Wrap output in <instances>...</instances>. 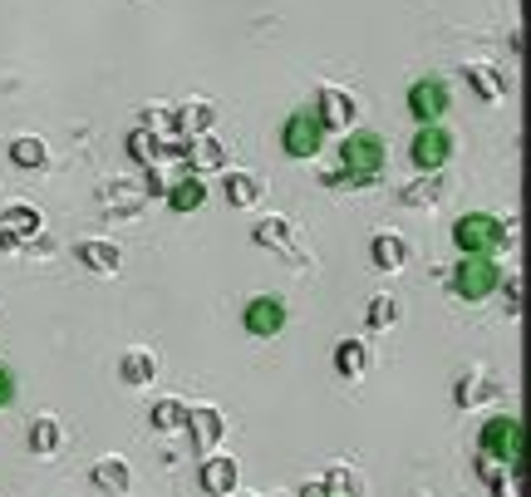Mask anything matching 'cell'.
Instances as JSON below:
<instances>
[{"mask_svg":"<svg viewBox=\"0 0 531 497\" xmlns=\"http://www.w3.org/2000/svg\"><path fill=\"white\" fill-rule=\"evenodd\" d=\"M128 148H133V158H138V163H148V168L158 163V143L148 148V128H138V133L128 138Z\"/></svg>","mask_w":531,"mask_h":497,"instance_id":"29","label":"cell"},{"mask_svg":"<svg viewBox=\"0 0 531 497\" xmlns=\"http://www.w3.org/2000/svg\"><path fill=\"white\" fill-rule=\"evenodd\" d=\"M246 330H251L256 340L281 335V330H286V301H281V296H256V301L246 306Z\"/></svg>","mask_w":531,"mask_h":497,"instance_id":"9","label":"cell"},{"mask_svg":"<svg viewBox=\"0 0 531 497\" xmlns=\"http://www.w3.org/2000/svg\"><path fill=\"white\" fill-rule=\"evenodd\" d=\"M79 261H84L89 271H99V276H114L123 256H118L114 242H79Z\"/></svg>","mask_w":531,"mask_h":497,"instance_id":"17","label":"cell"},{"mask_svg":"<svg viewBox=\"0 0 531 497\" xmlns=\"http://www.w3.org/2000/svg\"><path fill=\"white\" fill-rule=\"evenodd\" d=\"M507 311H512V315L522 311V276H512V281H507Z\"/></svg>","mask_w":531,"mask_h":497,"instance_id":"32","label":"cell"},{"mask_svg":"<svg viewBox=\"0 0 531 497\" xmlns=\"http://www.w3.org/2000/svg\"><path fill=\"white\" fill-rule=\"evenodd\" d=\"M497 286H502L497 256H463V261L453 266V291H458L463 301H487Z\"/></svg>","mask_w":531,"mask_h":497,"instance_id":"4","label":"cell"},{"mask_svg":"<svg viewBox=\"0 0 531 497\" xmlns=\"http://www.w3.org/2000/svg\"><path fill=\"white\" fill-rule=\"evenodd\" d=\"M315 119H320V128L330 133H350V119H354V99L345 94V89H320V109H315Z\"/></svg>","mask_w":531,"mask_h":497,"instance_id":"10","label":"cell"},{"mask_svg":"<svg viewBox=\"0 0 531 497\" xmlns=\"http://www.w3.org/2000/svg\"><path fill=\"white\" fill-rule=\"evenodd\" d=\"M163 197H168V207H173V212H197V207L207 202V183H202L197 173H187V178H177Z\"/></svg>","mask_w":531,"mask_h":497,"instance_id":"15","label":"cell"},{"mask_svg":"<svg viewBox=\"0 0 531 497\" xmlns=\"http://www.w3.org/2000/svg\"><path fill=\"white\" fill-rule=\"evenodd\" d=\"M409 114L418 119V128L438 124L448 114V84L443 79H413L409 84Z\"/></svg>","mask_w":531,"mask_h":497,"instance_id":"7","label":"cell"},{"mask_svg":"<svg viewBox=\"0 0 531 497\" xmlns=\"http://www.w3.org/2000/svg\"><path fill=\"white\" fill-rule=\"evenodd\" d=\"M522 453H527V429H522L517 414H492V419L482 424V458H492V463L522 473Z\"/></svg>","mask_w":531,"mask_h":497,"instance_id":"2","label":"cell"},{"mask_svg":"<svg viewBox=\"0 0 531 497\" xmlns=\"http://www.w3.org/2000/svg\"><path fill=\"white\" fill-rule=\"evenodd\" d=\"M389 163V148L379 133L359 128V133H345L340 143V173L330 178V187H369Z\"/></svg>","mask_w":531,"mask_h":497,"instance_id":"1","label":"cell"},{"mask_svg":"<svg viewBox=\"0 0 531 497\" xmlns=\"http://www.w3.org/2000/svg\"><path fill=\"white\" fill-rule=\"evenodd\" d=\"M153 374H158V355L153 350H128L118 360V379L123 384H153Z\"/></svg>","mask_w":531,"mask_h":497,"instance_id":"16","label":"cell"},{"mask_svg":"<svg viewBox=\"0 0 531 497\" xmlns=\"http://www.w3.org/2000/svg\"><path fill=\"white\" fill-rule=\"evenodd\" d=\"M369 261H374V271H404L409 266V242L394 237V232H379L369 242Z\"/></svg>","mask_w":531,"mask_h":497,"instance_id":"13","label":"cell"},{"mask_svg":"<svg viewBox=\"0 0 531 497\" xmlns=\"http://www.w3.org/2000/svg\"><path fill=\"white\" fill-rule=\"evenodd\" d=\"M148 424H153L158 434H177V429H187V404H182V399H158V404H153V414H148Z\"/></svg>","mask_w":531,"mask_h":497,"instance_id":"19","label":"cell"},{"mask_svg":"<svg viewBox=\"0 0 531 497\" xmlns=\"http://www.w3.org/2000/svg\"><path fill=\"white\" fill-rule=\"evenodd\" d=\"M256 242H261V247H286V251H295L291 247V222H286V217H271V222H261V227H256Z\"/></svg>","mask_w":531,"mask_h":497,"instance_id":"25","label":"cell"},{"mask_svg":"<svg viewBox=\"0 0 531 497\" xmlns=\"http://www.w3.org/2000/svg\"><path fill=\"white\" fill-rule=\"evenodd\" d=\"M10 163H15V168H45V163H50L45 138H30V133L15 138V143H10Z\"/></svg>","mask_w":531,"mask_h":497,"instance_id":"20","label":"cell"},{"mask_svg":"<svg viewBox=\"0 0 531 497\" xmlns=\"http://www.w3.org/2000/svg\"><path fill=\"white\" fill-rule=\"evenodd\" d=\"M222 187H227V202H232V207H251V202L261 197V183H256L251 173H227Z\"/></svg>","mask_w":531,"mask_h":497,"instance_id":"23","label":"cell"},{"mask_svg":"<svg viewBox=\"0 0 531 497\" xmlns=\"http://www.w3.org/2000/svg\"><path fill=\"white\" fill-rule=\"evenodd\" d=\"M409 158H413V168H423V173H438V168L453 158V133H448V128H438V124L418 128V133H413Z\"/></svg>","mask_w":531,"mask_h":497,"instance_id":"6","label":"cell"},{"mask_svg":"<svg viewBox=\"0 0 531 497\" xmlns=\"http://www.w3.org/2000/svg\"><path fill=\"white\" fill-rule=\"evenodd\" d=\"M463 74H468V79H472V89H477V94H482L487 104H497V99H507V79H502V74H497L492 64H468Z\"/></svg>","mask_w":531,"mask_h":497,"instance_id":"18","label":"cell"},{"mask_svg":"<svg viewBox=\"0 0 531 497\" xmlns=\"http://www.w3.org/2000/svg\"><path fill=\"white\" fill-rule=\"evenodd\" d=\"M443 192H448V187H443V178H438V173H428V178H423V183L404 187V192H399V197H404V202H409V207H438V202H443Z\"/></svg>","mask_w":531,"mask_h":497,"instance_id":"22","label":"cell"},{"mask_svg":"<svg viewBox=\"0 0 531 497\" xmlns=\"http://www.w3.org/2000/svg\"><path fill=\"white\" fill-rule=\"evenodd\" d=\"M364 320H369V330H389V325L399 320V301H394V296H374Z\"/></svg>","mask_w":531,"mask_h":497,"instance_id":"26","label":"cell"},{"mask_svg":"<svg viewBox=\"0 0 531 497\" xmlns=\"http://www.w3.org/2000/svg\"><path fill=\"white\" fill-rule=\"evenodd\" d=\"M187 429H192V443L202 448V453H212L217 443H222V414L212 409V404H202V409H187Z\"/></svg>","mask_w":531,"mask_h":497,"instance_id":"12","label":"cell"},{"mask_svg":"<svg viewBox=\"0 0 531 497\" xmlns=\"http://www.w3.org/2000/svg\"><path fill=\"white\" fill-rule=\"evenodd\" d=\"M320 143H325V128L315 119V109H295L291 119L281 124V148H286L291 158H315Z\"/></svg>","mask_w":531,"mask_h":497,"instance_id":"5","label":"cell"},{"mask_svg":"<svg viewBox=\"0 0 531 497\" xmlns=\"http://www.w3.org/2000/svg\"><path fill=\"white\" fill-rule=\"evenodd\" d=\"M197 483H202V493H207V497H232L236 493V458H222V453H212V458L202 463Z\"/></svg>","mask_w":531,"mask_h":497,"instance_id":"11","label":"cell"},{"mask_svg":"<svg viewBox=\"0 0 531 497\" xmlns=\"http://www.w3.org/2000/svg\"><path fill=\"white\" fill-rule=\"evenodd\" d=\"M45 227V217L35 212V207H25V202H15V207H5L0 212V247L5 251H15L25 237H35Z\"/></svg>","mask_w":531,"mask_h":497,"instance_id":"8","label":"cell"},{"mask_svg":"<svg viewBox=\"0 0 531 497\" xmlns=\"http://www.w3.org/2000/svg\"><path fill=\"white\" fill-rule=\"evenodd\" d=\"M15 404V374L0 365V409H10Z\"/></svg>","mask_w":531,"mask_h":497,"instance_id":"30","label":"cell"},{"mask_svg":"<svg viewBox=\"0 0 531 497\" xmlns=\"http://www.w3.org/2000/svg\"><path fill=\"white\" fill-rule=\"evenodd\" d=\"M300 497H330V493H325V483H305V488H300Z\"/></svg>","mask_w":531,"mask_h":497,"instance_id":"33","label":"cell"},{"mask_svg":"<svg viewBox=\"0 0 531 497\" xmlns=\"http://www.w3.org/2000/svg\"><path fill=\"white\" fill-rule=\"evenodd\" d=\"M187 158H197V168H222L227 163V153H222V143L217 138H192V148H187Z\"/></svg>","mask_w":531,"mask_h":497,"instance_id":"24","label":"cell"},{"mask_svg":"<svg viewBox=\"0 0 531 497\" xmlns=\"http://www.w3.org/2000/svg\"><path fill=\"white\" fill-rule=\"evenodd\" d=\"M325 493L330 497H359V478H354L350 468H330V473H325Z\"/></svg>","mask_w":531,"mask_h":497,"instance_id":"28","label":"cell"},{"mask_svg":"<svg viewBox=\"0 0 531 497\" xmlns=\"http://www.w3.org/2000/svg\"><path fill=\"white\" fill-rule=\"evenodd\" d=\"M453 242H458L463 256H497V251L512 242V232H507V222H497L492 212H468V217H458Z\"/></svg>","mask_w":531,"mask_h":497,"instance_id":"3","label":"cell"},{"mask_svg":"<svg viewBox=\"0 0 531 497\" xmlns=\"http://www.w3.org/2000/svg\"><path fill=\"white\" fill-rule=\"evenodd\" d=\"M59 419H35V429H30V448L35 453H55L59 448Z\"/></svg>","mask_w":531,"mask_h":497,"instance_id":"27","label":"cell"},{"mask_svg":"<svg viewBox=\"0 0 531 497\" xmlns=\"http://www.w3.org/2000/svg\"><path fill=\"white\" fill-rule=\"evenodd\" d=\"M335 370L345 374V379H359V374L369 370V355H364L359 340H340V345H335Z\"/></svg>","mask_w":531,"mask_h":497,"instance_id":"21","label":"cell"},{"mask_svg":"<svg viewBox=\"0 0 531 497\" xmlns=\"http://www.w3.org/2000/svg\"><path fill=\"white\" fill-rule=\"evenodd\" d=\"M94 488L109 497H128V488H133L128 463H123V458H99V463H94Z\"/></svg>","mask_w":531,"mask_h":497,"instance_id":"14","label":"cell"},{"mask_svg":"<svg viewBox=\"0 0 531 497\" xmlns=\"http://www.w3.org/2000/svg\"><path fill=\"white\" fill-rule=\"evenodd\" d=\"M182 124H187V128H207V124H212V109H207V104H192V114H182Z\"/></svg>","mask_w":531,"mask_h":497,"instance_id":"31","label":"cell"}]
</instances>
